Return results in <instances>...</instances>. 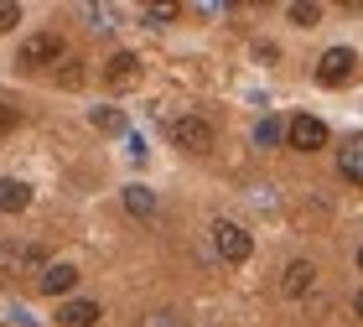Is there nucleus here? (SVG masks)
<instances>
[{"label":"nucleus","instance_id":"1","mask_svg":"<svg viewBox=\"0 0 363 327\" xmlns=\"http://www.w3.org/2000/svg\"><path fill=\"white\" fill-rule=\"evenodd\" d=\"M213 250H218V260H228V265H244V260L255 255V239L244 234L234 218H218L213 223Z\"/></svg>","mask_w":363,"mask_h":327},{"label":"nucleus","instance_id":"2","mask_svg":"<svg viewBox=\"0 0 363 327\" xmlns=\"http://www.w3.org/2000/svg\"><path fill=\"white\" fill-rule=\"evenodd\" d=\"M353 68H358V57L348 52V47H327V52L317 57V84L322 89H342L353 78Z\"/></svg>","mask_w":363,"mask_h":327},{"label":"nucleus","instance_id":"3","mask_svg":"<svg viewBox=\"0 0 363 327\" xmlns=\"http://www.w3.org/2000/svg\"><path fill=\"white\" fill-rule=\"evenodd\" d=\"M167 135L182 145V151H208L213 145V125L197 120V114H177V120L167 125Z\"/></svg>","mask_w":363,"mask_h":327},{"label":"nucleus","instance_id":"4","mask_svg":"<svg viewBox=\"0 0 363 327\" xmlns=\"http://www.w3.org/2000/svg\"><path fill=\"white\" fill-rule=\"evenodd\" d=\"M286 140H291V151H322L327 145V125L317 120V114H296V120L286 125Z\"/></svg>","mask_w":363,"mask_h":327},{"label":"nucleus","instance_id":"5","mask_svg":"<svg viewBox=\"0 0 363 327\" xmlns=\"http://www.w3.org/2000/svg\"><path fill=\"white\" fill-rule=\"evenodd\" d=\"M52 62H62V37L57 31H42V37H31L21 47V68H52Z\"/></svg>","mask_w":363,"mask_h":327},{"label":"nucleus","instance_id":"6","mask_svg":"<svg viewBox=\"0 0 363 327\" xmlns=\"http://www.w3.org/2000/svg\"><path fill=\"white\" fill-rule=\"evenodd\" d=\"M104 84H109L114 94L135 89V84H140V57H135V52H114L109 68H104Z\"/></svg>","mask_w":363,"mask_h":327},{"label":"nucleus","instance_id":"7","mask_svg":"<svg viewBox=\"0 0 363 327\" xmlns=\"http://www.w3.org/2000/svg\"><path fill=\"white\" fill-rule=\"evenodd\" d=\"M37 286L47 291V296H68V291L78 286V265H47Z\"/></svg>","mask_w":363,"mask_h":327},{"label":"nucleus","instance_id":"8","mask_svg":"<svg viewBox=\"0 0 363 327\" xmlns=\"http://www.w3.org/2000/svg\"><path fill=\"white\" fill-rule=\"evenodd\" d=\"M311 286H317V265H311V260H296V265L286 270V281H280L286 296H306Z\"/></svg>","mask_w":363,"mask_h":327},{"label":"nucleus","instance_id":"9","mask_svg":"<svg viewBox=\"0 0 363 327\" xmlns=\"http://www.w3.org/2000/svg\"><path fill=\"white\" fill-rule=\"evenodd\" d=\"M337 172L348 177V182H363V135H348L337 151Z\"/></svg>","mask_w":363,"mask_h":327},{"label":"nucleus","instance_id":"10","mask_svg":"<svg viewBox=\"0 0 363 327\" xmlns=\"http://www.w3.org/2000/svg\"><path fill=\"white\" fill-rule=\"evenodd\" d=\"M26 203H31V187L16 177H0V214H21Z\"/></svg>","mask_w":363,"mask_h":327},{"label":"nucleus","instance_id":"11","mask_svg":"<svg viewBox=\"0 0 363 327\" xmlns=\"http://www.w3.org/2000/svg\"><path fill=\"white\" fill-rule=\"evenodd\" d=\"M57 322H62V327H94V322H99V301H68V306L57 312Z\"/></svg>","mask_w":363,"mask_h":327},{"label":"nucleus","instance_id":"12","mask_svg":"<svg viewBox=\"0 0 363 327\" xmlns=\"http://www.w3.org/2000/svg\"><path fill=\"white\" fill-rule=\"evenodd\" d=\"M125 208H130V214H135V218H156V192L151 187H125Z\"/></svg>","mask_w":363,"mask_h":327},{"label":"nucleus","instance_id":"13","mask_svg":"<svg viewBox=\"0 0 363 327\" xmlns=\"http://www.w3.org/2000/svg\"><path fill=\"white\" fill-rule=\"evenodd\" d=\"M94 125L104 130V135H120V130H125V109H114V104H99V109H94Z\"/></svg>","mask_w":363,"mask_h":327},{"label":"nucleus","instance_id":"14","mask_svg":"<svg viewBox=\"0 0 363 327\" xmlns=\"http://www.w3.org/2000/svg\"><path fill=\"white\" fill-rule=\"evenodd\" d=\"M286 16L296 26H317L322 21V6H306V0H296V6H286Z\"/></svg>","mask_w":363,"mask_h":327},{"label":"nucleus","instance_id":"15","mask_svg":"<svg viewBox=\"0 0 363 327\" xmlns=\"http://www.w3.org/2000/svg\"><path fill=\"white\" fill-rule=\"evenodd\" d=\"M255 140L259 145H280V140H286V125H280V120H259L255 125Z\"/></svg>","mask_w":363,"mask_h":327},{"label":"nucleus","instance_id":"16","mask_svg":"<svg viewBox=\"0 0 363 327\" xmlns=\"http://www.w3.org/2000/svg\"><path fill=\"white\" fill-rule=\"evenodd\" d=\"M78 16L89 21V31H109V11H104V6H84Z\"/></svg>","mask_w":363,"mask_h":327},{"label":"nucleus","instance_id":"17","mask_svg":"<svg viewBox=\"0 0 363 327\" xmlns=\"http://www.w3.org/2000/svg\"><path fill=\"white\" fill-rule=\"evenodd\" d=\"M16 21H21V6H16V0H0V31H11Z\"/></svg>","mask_w":363,"mask_h":327},{"label":"nucleus","instance_id":"18","mask_svg":"<svg viewBox=\"0 0 363 327\" xmlns=\"http://www.w3.org/2000/svg\"><path fill=\"white\" fill-rule=\"evenodd\" d=\"M145 21L161 26V21H177V6H145Z\"/></svg>","mask_w":363,"mask_h":327},{"label":"nucleus","instance_id":"19","mask_svg":"<svg viewBox=\"0 0 363 327\" xmlns=\"http://www.w3.org/2000/svg\"><path fill=\"white\" fill-rule=\"evenodd\" d=\"M16 120H21V114H16V99H6V94H0V130H11Z\"/></svg>","mask_w":363,"mask_h":327},{"label":"nucleus","instance_id":"20","mask_svg":"<svg viewBox=\"0 0 363 327\" xmlns=\"http://www.w3.org/2000/svg\"><path fill=\"white\" fill-rule=\"evenodd\" d=\"M125 156H130V161H145L151 151H145V140H140V135H130V140H125Z\"/></svg>","mask_w":363,"mask_h":327},{"label":"nucleus","instance_id":"21","mask_svg":"<svg viewBox=\"0 0 363 327\" xmlns=\"http://www.w3.org/2000/svg\"><path fill=\"white\" fill-rule=\"evenodd\" d=\"M353 306H358V317H363V291H358V296H353Z\"/></svg>","mask_w":363,"mask_h":327},{"label":"nucleus","instance_id":"22","mask_svg":"<svg viewBox=\"0 0 363 327\" xmlns=\"http://www.w3.org/2000/svg\"><path fill=\"white\" fill-rule=\"evenodd\" d=\"M358 270H363V250H358Z\"/></svg>","mask_w":363,"mask_h":327}]
</instances>
